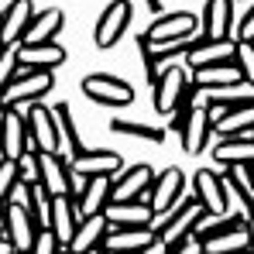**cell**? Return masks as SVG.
Returning a JSON list of instances; mask_svg holds the SVG:
<instances>
[{
  "mask_svg": "<svg viewBox=\"0 0 254 254\" xmlns=\"http://www.w3.org/2000/svg\"><path fill=\"white\" fill-rule=\"evenodd\" d=\"M38 220H35V213L24 210V206H17V203H7L3 206V234L14 241V248L17 251H31L35 248V241H38Z\"/></svg>",
  "mask_w": 254,
  "mask_h": 254,
  "instance_id": "obj_11",
  "label": "cell"
},
{
  "mask_svg": "<svg viewBox=\"0 0 254 254\" xmlns=\"http://www.w3.org/2000/svg\"><path fill=\"white\" fill-rule=\"evenodd\" d=\"M17 62L28 72H55L65 62V48L59 42H42V45H17Z\"/></svg>",
  "mask_w": 254,
  "mask_h": 254,
  "instance_id": "obj_14",
  "label": "cell"
},
{
  "mask_svg": "<svg viewBox=\"0 0 254 254\" xmlns=\"http://www.w3.org/2000/svg\"><path fill=\"white\" fill-rule=\"evenodd\" d=\"M213 162L223 165V169L254 165V134H248V137H216V144H213Z\"/></svg>",
  "mask_w": 254,
  "mask_h": 254,
  "instance_id": "obj_22",
  "label": "cell"
},
{
  "mask_svg": "<svg viewBox=\"0 0 254 254\" xmlns=\"http://www.w3.org/2000/svg\"><path fill=\"white\" fill-rule=\"evenodd\" d=\"M144 35L155 45L196 42V38L203 35V17H196V14H189V10H169V14H158Z\"/></svg>",
  "mask_w": 254,
  "mask_h": 254,
  "instance_id": "obj_2",
  "label": "cell"
},
{
  "mask_svg": "<svg viewBox=\"0 0 254 254\" xmlns=\"http://www.w3.org/2000/svg\"><path fill=\"white\" fill-rule=\"evenodd\" d=\"M62 254H76V251H72V248H62Z\"/></svg>",
  "mask_w": 254,
  "mask_h": 254,
  "instance_id": "obj_42",
  "label": "cell"
},
{
  "mask_svg": "<svg viewBox=\"0 0 254 254\" xmlns=\"http://www.w3.org/2000/svg\"><path fill=\"white\" fill-rule=\"evenodd\" d=\"M234 42H254V0L244 7V14L237 17V28H234Z\"/></svg>",
  "mask_w": 254,
  "mask_h": 254,
  "instance_id": "obj_37",
  "label": "cell"
},
{
  "mask_svg": "<svg viewBox=\"0 0 254 254\" xmlns=\"http://www.w3.org/2000/svg\"><path fill=\"white\" fill-rule=\"evenodd\" d=\"M179 137H182V151L186 155H203L206 151V144H210V137H213V117H210V110H206V103L192 107V114H189V121H186Z\"/></svg>",
  "mask_w": 254,
  "mask_h": 254,
  "instance_id": "obj_15",
  "label": "cell"
},
{
  "mask_svg": "<svg viewBox=\"0 0 254 254\" xmlns=\"http://www.w3.org/2000/svg\"><path fill=\"white\" fill-rule=\"evenodd\" d=\"M248 223H251V220H248ZM248 223L210 237V241H206V254H244V251H251V230H248Z\"/></svg>",
  "mask_w": 254,
  "mask_h": 254,
  "instance_id": "obj_29",
  "label": "cell"
},
{
  "mask_svg": "<svg viewBox=\"0 0 254 254\" xmlns=\"http://www.w3.org/2000/svg\"><path fill=\"white\" fill-rule=\"evenodd\" d=\"M48 89H55V72H28V69H21L3 86V107H31Z\"/></svg>",
  "mask_w": 254,
  "mask_h": 254,
  "instance_id": "obj_6",
  "label": "cell"
},
{
  "mask_svg": "<svg viewBox=\"0 0 254 254\" xmlns=\"http://www.w3.org/2000/svg\"><path fill=\"white\" fill-rule=\"evenodd\" d=\"M35 3L31 0H10L7 3V10H3V48H17V45L24 42V35H28V28H31V21H35Z\"/></svg>",
  "mask_w": 254,
  "mask_h": 254,
  "instance_id": "obj_17",
  "label": "cell"
},
{
  "mask_svg": "<svg viewBox=\"0 0 254 254\" xmlns=\"http://www.w3.org/2000/svg\"><path fill=\"white\" fill-rule=\"evenodd\" d=\"M28 151H35L31 144V127L24 107H3V158H24Z\"/></svg>",
  "mask_w": 254,
  "mask_h": 254,
  "instance_id": "obj_9",
  "label": "cell"
},
{
  "mask_svg": "<svg viewBox=\"0 0 254 254\" xmlns=\"http://www.w3.org/2000/svg\"><path fill=\"white\" fill-rule=\"evenodd\" d=\"M31 254H62V241L55 237L52 227H42V230H38V241H35Z\"/></svg>",
  "mask_w": 254,
  "mask_h": 254,
  "instance_id": "obj_36",
  "label": "cell"
},
{
  "mask_svg": "<svg viewBox=\"0 0 254 254\" xmlns=\"http://www.w3.org/2000/svg\"><path fill=\"white\" fill-rule=\"evenodd\" d=\"M189 86H192V69H189L186 62H175V65H169V69L162 72V79L151 86V89H155V93H151V103H155V110H158L162 117L175 114Z\"/></svg>",
  "mask_w": 254,
  "mask_h": 254,
  "instance_id": "obj_3",
  "label": "cell"
},
{
  "mask_svg": "<svg viewBox=\"0 0 254 254\" xmlns=\"http://www.w3.org/2000/svg\"><path fill=\"white\" fill-rule=\"evenodd\" d=\"M72 172L79 179H96V175H117L124 172V158L117 151H103V148H86L79 158H72Z\"/></svg>",
  "mask_w": 254,
  "mask_h": 254,
  "instance_id": "obj_16",
  "label": "cell"
},
{
  "mask_svg": "<svg viewBox=\"0 0 254 254\" xmlns=\"http://www.w3.org/2000/svg\"><path fill=\"white\" fill-rule=\"evenodd\" d=\"M234 3H251V0H234Z\"/></svg>",
  "mask_w": 254,
  "mask_h": 254,
  "instance_id": "obj_43",
  "label": "cell"
},
{
  "mask_svg": "<svg viewBox=\"0 0 254 254\" xmlns=\"http://www.w3.org/2000/svg\"><path fill=\"white\" fill-rule=\"evenodd\" d=\"M192 83L199 86V89H220V86L244 83V76H241V65H237V59H234V62H216V65L192 69Z\"/></svg>",
  "mask_w": 254,
  "mask_h": 254,
  "instance_id": "obj_25",
  "label": "cell"
},
{
  "mask_svg": "<svg viewBox=\"0 0 254 254\" xmlns=\"http://www.w3.org/2000/svg\"><path fill=\"white\" fill-rule=\"evenodd\" d=\"M114 134H124V137H137V141H148V144H162L165 141V130L155 124H141V121H127V117H114L110 121Z\"/></svg>",
  "mask_w": 254,
  "mask_h": 254,
  "instance_id": "obj_31",
  "label": "cell"
},
{
  "mask_svg": "<svg viewBox=\"0 0 254 254\" xmlns=\"http://www.w3.org/2000/svg\"><path fill=\"white\" fill-rule=\"evenodd\" d=\"M114 230H127V227H155V206L148 199H130V203H110L103 213Z\"/></svg>",
  "mask_w": 254,
  "mask_h": 254,
  "instance_id": "obj_18",
  "label": "cell"
},
{
  "mask_svg": "<svg viewBox=\"0 0 254 254\" xmlns=\"http://www.w3.org/2000/svg\"><path fill=\"white\" fill-rule=\"evenodd\" d=\"M28 127H31V144H35V151H42V155H62V127H59L55 107L31 103V110H28Z\"/></svg>",
  "mask_w": 254,
  "mask_h": 254,
  "instance_id": "obj_5",
  "label": "cell"
},
{
  "mask_svg": "<svg viewBox=\"0 0 254 254\" xmlns=\"http://www.w3.org/2000/svg\"><path fill=\"white\" fill-rule=\"evenodd\" d=\"M17 172H21V182L42 186V162H38V151H28L24 158H17Z\"/></svg>",
  "mask_w": 254,
  "mask_h": 254,
  "instance_id": "obj_34",
  "label": "cell"
},
{
  "mask_svg": "<svg viewBox=\"0 0 254 254\" xmlns=\"http://www.w3.org/2000/svg\"><path fill=\"white\" fill-rule=\"evenodd\" d=\"M110 230H114V223L100 213V216H86L83 223H79V230H76V237H72V251L76 254H93L100 251L103 244H107V237H110Z\"/></svg>",
  "mask_w": 254,
  "mask_h": 254,
  "instance_id": "obj_23",
  "label": "cell"
},
{
  "mask_svg": "<svg viewBox=\"0 0 254 254\" xmlns=\"http://www.w3.org/2000/svg\"><path fill=\"white\" fill-rule=\"evenodd\" d=\"M79 223H83V213H79L76 196H52V230H55V237L62 241V248L72 244Z\"/></svg>",
  "mask_w": 254,
  "mask_h": 254,
  "instance_id": "obj_19",
  "label": "cell"
},
{
  "mask_svg": "<svg viewBox=\"0 0 254 254\" xmlns=\"http://www.w3.org/2000/svg\"><path fill=\"white\" fill-rule=\"evenodd\" d=\"M248 230H251V251H254V216H251V223H248Z\"/></svg>",
  "mask_w": 254,
  "mask_h": 254,
  "instance_id": "obj_41",
  "label": "cell"
},
{
  "mask_svg": "<svg viewBox=\"0 0 254 254\" xmlns=\"http://www.w3.org/2000/svg\"><path fill=\"white\" fill-rule=\"evenodd\" d=\"M62 24H65V14H62L59 7H45V10L35 14V21H31V28H28V35H24V42H21V45L55 42V35L62 31Z\"/></svg>",
  "mask_w": 254,
  "mask_h": 254,
  "instance_id": "obj_27",
  "label": "cell"
},
{
  "mask_svg": "<svg viewBox=\"0 0 254 254\" xmlns=\"http://www.w3.org/2000/svg\"><path fill=\"white\" fill-rule=\"evenodd\" d=\"M216 137H248L254 134V107H230L223 117L213 121Z\"/></svg>",
  "mask_w": 254,
  "mask_h": 254,
  "instance_id": "obj_26",
  "label": "cell"
},
{
  "mask_svg": "<svg viewBox=\"0 0 254 254\" xmlns=\"http://www.w3.org/2000/svg\"><path fill=\"white\" fill-rule=\"evenodd\" d=\"M17 254H31V251H17Z\"/></svg>",
  "mask_w": 254,
  "mask_h": 254,
  "instance_id": "obj_44",
  "label": "cell"
},
{
  "mask_svg": "<svg viewBox=\"0 0 254 254\" xmlns=\"http://www.w3.org/2000/svg\"><path fill=\"white\" fill-rule=\"evenodd\" d=\"M17 182H21L17 162H14V158H3V162H0V199H3V203L10 199V192H14Z\"/></svg>",
  "mask_w": 254,
  "mask_h": 254,
  "instance_id": "obj_33",
  "label": "cell"
},
{
  "mask_svg": "<svg viewBox=\"0 0 254 254\" xmlns=\"http://www.w3.org/2000/svg\"><path fill=\"white\" fill-rule=\"evenodd\" d=\"M76 203H79V213L86 216H100V213H107V206L114 203V179L110 175H96V179H86L83 192L76 196Z\"/></svg>",
  "mask_w": 254,
  "mask_h": 254,
  "instance_id": "obj_20",
  "label": "cell"
},
{
  "mask_svg": "<svg viewBox=\"0 0 254 254\" xmlns=\"http://www.w3.org/2000/svg\"><path fill=\"white\" fill-rule=\"evenodd\" d=\"M237 59V42L234 38H206L199 35L189 55H186V65L189 69H203V65H216V62H234Z\"/></svg>",
  "mask_w": 254,
  "mask_h": 254,
  "instance_id": "obj_13",
  "label": "cell"
},
{
  "mask_svg": "<svg viewBox=\"0 0 254 254\" xmlns=\"http://www.w3.org/2000/svg\"><path fill=\"white\" fill-rule=\"evenodd\" d=\"M237 65H241L244 83L254 86V42H237Z\"/></svg>",
  "mask_w": 254,
  "mask_h": 254,
  "instance_id": "obj_35",
  "label": "cell"
},
{
  "mask_svg": "<svg viewBox=\"0 0 254 254\" xmlns=\"http://www.w3.org/2000/svg\"><path fill=\"white\" fill-rule=\"evenodd\" d=\"M169 254H206V244H203L199 237H189V241H182V244L169 248Z\"/></svg>",
  "mask_w": 254,
  "mask_h": 254,
  "instance_id": "obj_38",
  "label": "cell"
},
{
  "mask_svg": "<svg viewBox=\"0 0 254 254\" xmlns=\"http://www.w3.org/2000/svg\"><path fill=\"white\" fill-rule=\"evenodd\" d=\"M137 48H141V62H144V76H148V83L155 86L162 79V69L155 65V45L148 35H137Z\"/></svg>",
  "mask_w": 254,
  "mask_h": 254,
  "instance_id": "obj_32",
  "label": "cell"
},
{
  "mask_svg": "<svg viewBox=\"0 0 254 254\" xmlns=\"http://www.w3.org/2000/svg\"><path fill=\"white\" fill-rule=\"evenodd\" d=\"M203 103H213V107H254V86L234 83V86H220V89H203Z\"/></svg>",
  "mask_w": 254,
  "mask_h": 254,
  "instance_id": "obj_28",
  "label": "cell"
},
{
  "mask_svg": "<svg viewBox=\"0 0 254 254\" xmlns=\"http://www.w3.org/2000/svg\"><path fill=\"white\" fill-rule=\"evenodd\" d=\"M155 169L137 162L114 175V203H130V199H148L151 203V186H155Z\"/></svg>",
  "mask_w": 254,
  "mask_h": 254,
  "instance_id": "obj_8",
  "label": "cell"
},
{
  "mask_svg": "<svg viewBox=\"0 0 254 254\" xmlns=\"http://www.w3.org/2000/svg\"><path fill=\"white\" fill-rule=\"evenodd\" d=\"M244 254H254V251H244Z\"/></svg>",
  "mask_w": 254,
  "mask_h": 254,
  "instance_id": "obj_45",
  "label": "cell"
},
{
  "mask_svg": "<svg viewBox=\"0 0 254 254\" xmlns=\"http://www.w3.org/2000/svg\"><path fill=\"white\" fill-rule=\"evenodd\" d=\"M155 241H158L155 227H127V230H110V237H107L103 248L114 254H137L141 248H148Z\"/></svg>",
  "mask_w": 254,
  "mask_h": 254,
  "instance_id": "obj_24",
  "label": "cell"
},
{
  "mask_svg": "<svg viewBox=\"0 0 254 254\" xmlns=\"http://www.w3.org/2000/svg\"><path fill=\"white\" fill-rule=\"evenodd\" d=\"M55 114H59V127H62V158H79L86 151V144L79 141V130H76V117H72V107L69 103H55Z\"/></svg>",
  "mask_w": 254,
  "mask_h": 254,
  "instance_id": "obj_30",
  "label": "cell"
},
{
  "mask_svg": "<svg viewBox=\"0 0 254 254\" xmlns=\"http://www.w3.org/2000/svg\"><path fill=\"white\" fill-rule=\"evenodd\" d=\"M234 28H237L234 0H206V7H203V35L206 38H234Z\"/></svg>",
  "mask_w": 254,
  "mask_h": 254,
  "instance_id": "obj_21",
  "label": "cell"
},
{
  "mask_svg": "<svg viewBox=\"0 0 254 254\" xmlns=\"http://www.w3.org/2000/svg\"><path fill=\"white\" fill-rule=\"evenodd\" d=\"M251 172H254V165H251Z\"/></svg>",
  "mask_w": 254,
  "mask_h": 254,
  "instance_id": "obj_46",
  "label": "cell"
},
{
  "mask_svg": "<svg viewBox=\"0 0 254 254\" xmlns=\"http://www.w3.org/2000/svg\"><path fill=\"white\" fill-rule=\"evenodd\" d=\"M192 196L206 206V213L213 216H223V213H230V199H227V179L223 175H216L210 169H199L192 175Z\"/></svg>",
  "mask_w": 254,
  "mask_h": 254,
  "instance_id": "obj_10",
  "label": "cell"
},
{
  "mask_svg": "<svg viewBox=\"0 0 254 254\" xmlns=\"http://www.w3.org/2000/svg\"><path fill=\"white\" fill-rule=\"evenodd\" d=\"M86 100L100 103V107H127L134 103V86L121 79V76H110V72H93L79 83Z\"/></svg>",
  "mask_w": 254,
  "mask_h": 254,
  "instance_id": "obj_4",
  "label": "cell"
},
{
  "mask_svg": "<svg viewBox=\"0 0 254 254\" xmlns=\"http://www.w3.org/2000/svg\"><path fill=\"white\" fill-rule=\"evenodd\" d=\"M144 7H148V10H151V14H155V17H158V14H162V0H144Z\"/></svg>",
  "mask_w": 254,
  "mask_h": 254,
  "instance_id": "obj_40",
  "label": "cell"
},
{
  "mask_svg": "<svg viewBox=\"0 0 254 254\" xmlns=\"http://www.w3.org/2000/svg\"><path fill=\"white\" fill-rule=\"evenodd\" d=\"M186 199V172L182 169H165L158 172L155 186H151V206H155V216H165L172 213L179 203Z\"/></svg>",
  "mask_w": 254,
  "mask_h": 254,
  "instance_id": "obj_12",
  "label": "cell"
},
{
  "mask_svg": "<svg viewBox=\"0 0 254 254\" xmlns=\"http://www.w3.org/2000/svg\"><path fill=\"white\" fill-rule=\"evenodd\" d=\"M203 213H206V206H203L196 196H186L172 213H165V216L155 220V234H158L169 248H175V244H182V241H189V237L196 234V223L203 220Z\"/></svg>",
  "mask_w": 254,
  "mask_h": 254,
  "instance_id": "obj_1",
  "label": "cell"
},
{
  "mask_svg": "<svg viewBox=\"0 0 254 254\" xmlns=\"http://www.w3.org/2000/svg\"><path fill=\"white\" fill-rule=\"evenodd\" d=\"M130 17H134V7L130 0H110L103 7V14L96 17V31H93V42L96 48H114L127 35L130 28Z\"/></svg>",
  "mask_w": 254,
  "mask_h": 254,
  "instance_id": "obj_7",
  "label": "cell"
},
{
  "mask_svg": "<svg viewBox=\"0 0 254 254\" xmlns=\"http://www.w3.org/2000/svg\"><path fill=\"white\" fill-rule=\"evenodd\" d=\"M137 254H169V244H165V241L158 237L155 244H148V248H141V251H137Z\"/></svg>",
  "mask_w": 254,
  "mask_h": 254,
  "instance_id": "obj_39",
  "label": "cell"
}]
</instances>
